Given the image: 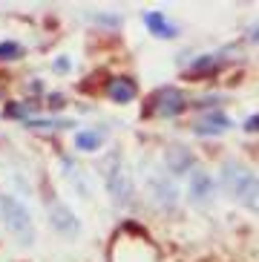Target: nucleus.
Segmentation results:
<instances>
[{
	"instance_id": "nucleus-10",
	"label": "nucleus",
	"mask_w": 259,
	"mask_h": 262,
	"mask_svg": "<svg viewBox=\"0 0 259 262\" xmlns=\"http://www.w3.org/2000/svg\"><path fill=\"white\" fill-rule=\"evenodd\" d=\"M144 26L156 35V38H176V32H179L161 12H144Z\"/></svg>"
},
{
	"instance_id": "nucleus-17",
	"label": "nucleus",
	"mask_w": 259,
	"mask_h": 262,
	"mask_svg": "<svg viewBox=\"0 0 259 262\" xmlns=\"http://www.w3.org/2000/svg\"><path fill=\"white\" fill-rule=\"evenodd\" d=\"M29 113V104H6L3 107V116L6 118H23Z\"/></svg>"
},
{
	"instance_id": "nucleus-4",
	"label": "nucleus",
	"mask_w": 259,
	"mask_h": 262,
	"mask_svg": "<svg viewBox=\"0 0 259 262\" xmlns=\"http://www.w3.org/2000/svg\"><path fill=\"white\" fill-rule=\"evenodd\" d=\"M190 107L187 104V98H184L182 90H176V86H161V90H156V93L150 95V101H147V107L141 110V116H161V118H176L182 116L184 110Z\"/></svg>"
},
{
	"instance_id": "nucleus-13",
	"label": "nucleus",
	"mask_w": 259,
	"mask_h": 262,
	"mask_svg": "<svg viewBox=\"0 0 259 262\" xmlns=\"http://www.w3.org/2000/svg\"><path fill=\"white\" fill-rule=\"evenodd\" d=\"M104 136H107L104 130H81L75 136V147L84 150V153H95V150H101V144H104Z\"/></svg>"
},
{
	"instance_id": "nucleus-5",
	"label": "nucleus",
	"mask_w": 259,
	"mask_h": 262,
	"mask_svg": "<svg viewBox=\"0 0 259 262\" xmlns=\"http://www.w3.org/2000/svg\"><path fill=\"white\" fill-rule=\"evenodd\" d=\"M46 208H49V225L55 228V233H61V236H67V239H75L78 233H81L78 216L72 213L61 199H52Z\"/></svg>"
},
{
	"instance_id": "nucleus-3",
	"label": "nucleus",
	"mask_w": 259,
	"mask_h": 262,
	"mask_svg": "<svg viewBox=\"0 0 259 262\" xmlns=\"http://www.w3.org/2000/svg\"><path fill=\"white\" fill-rule=\"evenodd\" d=\"M0 219L6 225V231L17 239V245H23V248L35 245V222H32V213L26 210V205L17 196L0 193Z\"/></svg>"
},
{
	"instance_id": "nucleus-6",
	"label": "nucleus",
	"mask_w": 259,
	"mask_h": 262,
	"mask_svg": "<svg viewBox=\"0 0 259 262\" xmlns=\"http://www.w3.org/2000/svg\"><path fill=\"white\" fill-rule=\"evenodd\" d=\"M150 193L164 210H176V205H179V190H176L167 173H161V170H156L150 176Z\"/></svg>"
},
{
	"instance_id": "nucleus-1",
	"label": "nucleus",
	"mask_w": 259,
	"mask_h": 262,
	"mask_svg": "<svg viewBox=\"0 0 259 262\" xmlns=\"http://www.w3.org/2000/svg\"><path fill=\"white\" fill-rule=\"evenodd\" d=\"M98 173L101 182L107 187V193L113 196V202L118 208H130L133 199H136V187H133V179H130L127 162H124L121 150H107L98 162Z\"/></svg>"
},
{
	"instance_id": "nucleus-9",
	"label": "nucleus",
	"mask_w": 259,
	"mask_h": 262,
	"mask_svg": "<svg viewBox=\"0 0 259 262\" xmlns=\"http://www.w3.org/2000/svg\"><path fill=\"white\" fill-rule=\"evenodd\" d=\"M107 95L115 104H130V101L138 95V84L133 78H113L107 84Z\"/></svg>"
},
{
	"instance_id": "nucleus-12",
	"label": "nucleus",
	"mask_w": 259,
	"mask_h": 262,
	"mask_svg": "<svg viewBox=\"0 0 259 262\" xmlns=\"http://www.w3.org/2000/svg\"><path fill=\"white\" fill-rule=\"evenodd\" d=\"M167 167H170V173H176V176L190 173L193 170V156L187 153L184 147H173V150H167Z\"/></svg>"
},
{
	"instance_id": "nucleus-7",
	"label": "nucleus",
	"mask_w": 259,
	"mask_h": 262,
	"mask_svg": "<svg viewBox=\"0 0 259 262\" xmlns=\"http://www.w3.org/2000/svg\"><path fill=\"white\" fill-rule=\"evenodd\" d=\"M216 193V182L205 170H190V202L193 205H207Z\"/></svg>"
},
{
	"instance_id": "nucleus-21",
	"label": "nucleus",
	"mask_w": 259,
	"mask_h": 262,
	"mask_svg": "<svg viewBox=\"0 0 259 262\" xmlns=\"http://www.w3.org/2000/svg\"><path fill=\"white\" fill-rule=\"evenodd\" d=\"M55 70H58V72H67V70H69V61H67V58H61V61H55Z\"/></svg>"
},
{
	"instance_id": "nucleus-8",
	"label": "nucleus",
	"mask_w": 259,
	"mask_h": 262,
	"mask_svg": "<svg viewBox=\"0 0 259 262\" xmlns=\"http://www.w3.org/2000/svg\"><path fill=\"white\" fill-rule=\"evenodd\" d=\"M61 164H63V173H67L69 185L81 193V199H92V185H90V179H87L84 167H81V164H75L72 159H63Z\"/></svg>"
},
{
	"instance_id": "nucleus-14",
	"label": "nucleus",
	"mask_w": 259,
	"mask_h": 262,
	"mask_svg": "<svg viewBox=\"0 0 259 262\" xmlns=\"http://www.w3.org/2000/svg\"><path fill=\"white\" fill-rule=\"evenodd\" d=\"M29 127H38V130H61V127H72V121L67 118H29Z\"/></svg>"
},
{
	"instance_id": "nucleus-2",
	"label": "nucleus",
	"mask_w": 259,
	"mask_h": 262,
	"mask_svg": "<svg viewBox=\"0 0 259 262\" xmlns=\"http://www.w3.org/2000/svg\"><path fill=\"white\" fill-rule=\"evenodd\" d=\"M222 187L239 199L248 210L259 213V179L239 162H225L222 164Z\"/></svg>"
},
{
	"instance_id": "nucleus-20",
	"label": "nucleus",
	"mask_w": 259,
	"mask_h": 262,
	"mask_svg": "<svg viewBox=\"0 0 259 262\" xmlns=\"http://www.w3.org/2000/svg\"><path fill=\"white\" fill-rule=\"evenodd\" d=\"M245 130H248V133H259V116L248 118V121H245Z\"/></svg>"
},
{
	"instance_id": "nucleus-19",
	"label": "nucleus",
	"mask_w": 259,
	"mask_h": 262,
	"mask_svg": "<svg viewBox=\"0 0 259 262\" xmlns=\"http://www.w3.org/2000/svg\"><path fill=\"white\" fill-rule=\"evenodd\" d=\"M49 107H52V110H61V107H63V95H61V93H52V95H49Z\"/></svg>"
},
{
	"instance_id": "nucleus-22",
	"label": "nucleus",
	"mask_w": 259,
	"mask_h": 262,
	"mask_svg": "<svg viewBox=\"0 0 259 262\" xmlns=\"http://www.w3.org/2000/svg\"><path fill=\"white\" fill-rule=\"evenodd\" d=\"M251 40H259V26H253V29H251Z\"/></svg>"
},
{
	"instance_id": "nucleus-18",
	"label": "nucleus",
	"mask_w": 259,
	"mask_h": 262,
	"mask_svg": "<svg viewBox=\"0 0 259 262\" xmlns=\"http://www.w3.org/2000/svg\"><path fill=\"white\" fill-rule=\"evenodd\" d=\"M92 20L104 24V26H118V17H113V15H92Z\"/></svg>"
},
{
	"instance_id": "nucleus-11",
	"label": "nucleus",
	"mask_w": 259,
	"mask_h": 262,
	"mask_svg": "<svg viewBox=\"0 0 259 262\" xmlns=\"http://www.w3.org/2000/svg\"><path fill=\"white\" fill-rule=\"evenodd\" d=\"M228 127H230V118L225 116V113H207L193 130H196L199 136H213V133H225Z\"/></svg>"
},
{
	"instance_id": "nucleus-15",
	"label": "nucleus",
	"mask_w": 259,
	"mask_h": 262,
	"mask_svg": "<svg viewBox=\"0 0 259 262\" xmlns=\"http://www.w3.org/2000/svg\"><path fill=\"white\" fill-rule=\"evenodd\" d=\"M23 58V47L17 40H3L0 43V61H17Z\"/></svg>"
},
{
	"instance_id": "nucleus-16",
	"label": "nucleus",
	"mask_w": 259,
	"mask_h": 262,
	"mask_svg": "<svg viewBox=\"0 0 259 262\" xmlns=\"http://www.w3.org/2000/svg\"><path fill=\"white\" fill-rule=\"evenodd\" d=\"M219 70V61H216V55H202L199 61H193V70L196 75H202V72H216Z\"/></svg>"
}]
</instances>
